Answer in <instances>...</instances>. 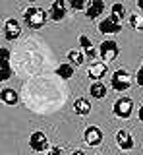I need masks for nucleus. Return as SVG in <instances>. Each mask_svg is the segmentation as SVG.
<instances>
[{
	"label": "nucleus",
	"mask_w": 143,
	"mask_h": 155,
	"mask_svg": "<svg viewBox=\"0 0 143 155\" xmlns=\"http://www.w3.org/2000/svg\"><path fill=\"white\" fill-rule=\"evenodd\" d=\"M89 2H70V8L72 10H87Z\"/></svg>",
	"instance_id": "4be33fe9"
},
{
	"label": "nucleus",
	"mask_w": 143,
	"mask_h": 155,
	"mask_svg": "<svg viewBox=\"0 0 143 155\" xmlns=\"http://www.w3.org/2000/svg\"><path fill=\"white\" fill-rule=\"evenodd\" d=\"M85 12H87V18H89V19H95V18L103 16V12H104V2H103V0H91Z\"/></svg>",
	"instance_id": "9b49d317"
},
{
	"label": "nucleus",
	"mask_w": 143,
	"mask_h": 155,
	"mask_svg": "<svg viewBox=\"0 0 143 155\" xmlns=\"http://www.w3.org/2000/svg\"><path fill=\"white\" fill-rule=\"evenodd\" d=\"M21 35V27L20 23L16 21V19H8L6 25H4V37L8 39V41H16L17 37Z\"/></svg>",
	"instance_id": "1a4fd4ad"
},
{
	"label": "nucleus",
	"mask_w": 143,
	"mask_h": 155,
	"mask_svg": "<svg viewBox=\"0 0 143 155\" xmlns=\"http://www.w3.org/2000/svg\"><path fill=\"white\" fill-rule=\"evenodd\" d=\"M74 113L79 116H87L91 113V105H89L87 99H75L74 101Z\"/></svg>",
	"instance_id": "dca6fc26"
},
{
	"label": "nucleus",
	"mask_w": 143,
	"mask_h": 155,
	"mask_svg": "<svg viewBox=\"0 0 143 155\" xmlns=\"http://www.w3.org/2000/svg\"><path fill=\"white\" fill-rule=\"evenodd\" d=\"M99 29H101L103 33H110V35H112V33H120L122 31V25L118 21H114L112 18H104L103 21L99 23Z\"/></svg>",
	"instance_id": "f8f14e48"
},
{
	"label": "nucleus",
	"mask_w": 143,
	"mask_h": 155,
	"mask_svg": "<svg viewBox=\"0 0 143 155\" xmlns=\"http://www.w3.org/2000/svg\"><path fill=\"white\" fill-rule=\"evenodd\" d=\"M12 78V66H10V48H0V81H6Z\"/></svg>",
	"instance_id": "39448f33"
},
{
	"label": "nucleus",
	"mask_w": 143,
	"mask_h": 155,
	"mask_svg": "<svg viewBox=\"0 0 143 155\" xmlns=\"http://www.w3.org/2000/svg\"><path fill=\"white\" fill-rule=\"evenodd\" d=\"M68 60H72L75 66H79V64H83V62H85V56L79 51H70L68 52Z\"/></svg>",
	"instance_id": "412c9836"
},
{
	"label": "nucleus",
	"mask_w": 143,
	"mask_h": 155,
	"mask_svg": "<svg viewBox=\"0 0 143 155\" xmlns=\"http://www.w3.org/2000/svg\"><path fill=\"white\" fill-rule=\"evenodd\" d=\"M0 101L6 103V105H17L20 97H17L16 89H12V87H4V89L0 91Z\"/></svg>",
	"instance_id": "4468645a"
},
{
	"label": "nucleus",
	"mask_w": 143,
	"mask_h": 155,
	"mask_svg": "<svg viewBox=\"0 0 143 155\" xmlns=\"http://www.w3.org/2000/svg\"><path fill=\"white\" fill-rule=\"evenodd\" d=\"M137 6H139V8L143 10V0H139V2H137Z\"/></svg>",
	"instance_id": "bb28decb"
},
{
	"label": "nucleus",
	"mask_w": 143,
	"mask_h": 155,
	"mask_svg": "<svg viewBox=\"0 0 143 155\" xmlns=\"http://www.w3.org/2000/svg\"><path fill=\"white\" fill-rule=\"evenodd\" d=\"M23 19H25V25H29L31 29H41L46 23V14L41 8L31 6L23 12Z\"/></svg>",
	"instance_id": "f257e3e1"
},
{
	"label": "nucleus",
	"mask_w": 143,
	"mask_h": 155,
	"mask_svg": "<svg viewBox=\"0 0 143 155\" xmlns=\"http://www.w3.org/2000/svg\"><path fill=\"white\" fill-rule=\"evenodd\" d=\"M135 81H137V85H141V87H143V72H141V70L137 72V76H135Z\"/></svg>",
	"instance_id": "5701e85b"
},
{
	"label": "nucleus",
	"mask_w": 143,
	"mask_h": 155,
	"mask_svg": "<svg viewBox=\"0 0 143 155\" xmlns=\"http://www.w3.org/2000/svg\"><path fill=\"white\" fill-rule=\"evenodd\" d=\"M56 76L62 78V80H70V78L74 76V66H72L70 62H62V64L56 68Z\"/></svg>",
	"instance_id": "a211bd4d"
},
{
	"label": "nucleus",
	"mask_w": 143,
	"mask_h": 155,
	"mask_svg": "<svg viewBox=\"0 0 143 155\" xmlns=\"http://www.w3.org/2000/svg\"><path fill=\"white\" fill-rule=\"evenodd\" d=\"M110 85H112V89H116V91H126V89L132 87V76L128 74L126 70H116L110 78Z\"/></svg>",
	"instance_id": "f03ea898"
},
{
	"label": "nucleus",
	"mask_w": 143,
	"mask_h": 155,
	"mask_svg": "<svg viewBox=\"0 0 143 155\" xmlns=\"http://www.w3.org/2000/svg\"><path fill=\"white\" fill-rule=\"evenodd\" d=\"M112 110L116 116H120V118H130L132 113H133V101L130 97H120V99H116V103L112 105Z\"/></svg>",
	"instance_id": "7ed1b4c3"
},
{
	"label": "nucleus",
	"mask_w": 143,
	"mask_h": 155,
	"mask_svg": "<svg viewBox=\"0 0 143 155\" xmlns=\"http://www.w3.org/2000/svg\"><path fill=\"white\" fill-rule=\"evenodd\" d=\"M79 45H81L83 54L87 56L89 60H93V58L97 56V51H95V47H93V43H91V39H89V37L81 35V37H79Z\"/></svg>",
	"instance_id": "2eb2a0df"
},
{
	"label": "nucleus",
	"mask_w": 143,
	"mask_h": 155,
	"mask_svg": "<svg viewBox=\"0 0 143 155\" xmlns=\"http://www.w3.org/2000/svg\"><path fill=\"white\" fill-rule=\"evenodd\" d=\"M83 138H85V142H87V145H99L103 142V132H101L99 126H89V128L85 130Z\"/></svg>",
	"instance_id": "6e6552de"
},
{
	"label": "nucleus",
	"mask_w": 143,
	"mask_h": 155,
	"mask_svg": "<svg viewBox=\"0 0 143 155\" xmlns=\"http://www.w3.org/2000/svg\"><path fill=\"white\" fill-rule=\"evenodd\" d=\"M99 54H101V58L104 62H112L114 58H118V54H120V47L114 41H103L101 48H99Z\"/></svg>",
	"instance_id": "20e7f679"
},
{
	"label": "nucleus",
	"mask_w": 143,
	"mask_h": 155,
	"mask_svg": "<svg viewBox=\"0 0 143 155\" xmlns=\"http://www.w3.org/2000/svg\"><path fill=\"white\" fill-rule=\"evenodd\" d=\"M126 16V6H124V4H120V2H116V4H112V19L114 21H118L120 23V19Z\"/></svg>",
	"instance_id": "6ab92c4d"
},
{
	"label": "nucleus",
	"mask_w": 143,
	"mask_h": 155,
	"mask_svg": "<svg viewBox=\"0 0 143 155\" xmlns=\"http://www.w3.org/2000/svg\"><path fill=\"white\" fill-rule=\"evenodd\" d=\"M72 155H85V153L81 151V149H78V151H74V153H72Z\"/></svg>",
	"instance_id": "a878e982"
},
{
	"label": "nucleus",
	"mask_w": 143,
	"mask_h": 155,
	"mask_svg": "<svg viewBox=\"0 0 143 155\" xmlns=\"http://www.w3.org/2000/svg\"><path fill=\"white\" fill-rule=\"evenodd\" d=\"M137 116H139V120H141V122H143V107H141L139 110H137Z\"/></svg>",
	"instance_id": "393cba45"
},
{
	"label": "nucleus",
	"mask_w": 143,
	"mask_h": 155,
	"mask_svg": "<svg viewBox=\"0 0 143 155\" xmlns=\"http://www.w3.org/2000/svg\"><path fill=\"white\" fill-rule=\"evenodd\" d=\"M89 93H91V97H95V99H104V97H106V85H104L103 81H93L91 87H89Z\"/></svg>",
	"instance_id": "f3484780"
},
{
	"label": "nucleus",
	"mask_w": 143,
	"mask_h": 155,
	"mask_svg": "<svg viewBox=\"0 0 143 155\" xmlns=\"http://www.w3.org/2000/svg\"><path fill=\"white\" fill-rule=\"evenodd\" d=\"M49 155H64V151H62L60 147H52L50 151H49Z\"/></svg>",
	"instance_id": "b1692460"
},
{
	"label": "nucleus",
	"mask_w": 143,
	"mask_h": 155,
	"mask_svg": "<svg viewBox=\"0 0 143 155\" xmlns=\"http://www.w3.org/2000/svg\"><path fill=\"white\" fill-rule=\"evenodd\" d=\"M130 25L135 29V31H143V16L132 14V16H130Z\"/></svg>",
	"instance_id": "aec40b11"
},
{
	"label": "nucleus",
	"mask_w": 143,
	"mask_h": 155,
	"mask_svg": "<svg viewBox=\"0 0 143 155\" xmlns=\"http://www.w3.org/2000/svg\"><path fill=\"white\" fill-rule=\"evenodd\" d=\"M114 138H116L118 147L124 149V151H130V149L133 147V136L128 132V130H118Z\"/></svg>",
	"instance_id": "0eeeda50"
},
{
	"label": "nucleus",
	"mask_w": 143,
	"mask_h": 155,
	"mask_svg": "<svg viewBox=\"0 0 143 155\" xmlns=\"http://www.w3.org/2000/svg\"><path fill=\"white\" fill-rule=\"evenodd\" d=\"M139 70H141V72H143V66H141V68H139Z\"/></svg>",
	"instance_id": "cd10ccee"
},
{
	"label": "nucleus",
	"mask_w": 143,
	"mask_h": 155,
	"mask_svg": "<svg viewBox=\"0 0 143 155\" xmlns=\"http://www.w3.org/2000/svg\"><path fill=\"white\" fill-rule=\"evenodd\" d=\"M66 6H68L66 2H62V0H56V2L50 6V18L54 19V21H60V19H64V16H66Z\"/></svg>",
	"instance_id": "ddd939ff"
},
{
	"label": "nucleus",
	"mask_w": 143,
	"mask_h": 155,
	"mask_svg": "<svg viewBox=\"0 0 143 155\" xmlns=\"http://www.w3.org/2000/svg\"><path fill=\"white\" fill-rule=\"evenodd\" d=\"M106 72H108V66L106 64H103V62H97V64H91L87 68V74L89 78H91L93 81H101L104 76H106Z\"/></svg>",
	"instance_id": "9d476101"
},
{
	"label": "nucleus",
	"mask_w": 143,
	"mask_h": 155,
	"mask_svg": "<svg viewBox=\"0 0 143 155\" xmlns=\"http://www.w3.org/2000/svg\"><path fill=\"white\" fill-rule=\"evenodd\" d=\"M29 147L33 151H45L49 147V140L43 132H33L31 138H29Z\"/></svg>",
	"instance_id": "423d86ee"
}]
</instances>
